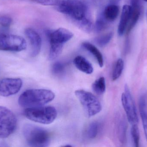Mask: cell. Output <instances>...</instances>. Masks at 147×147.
<instances>
[{"label":"cell","instance_id":"1","mask_svg":"<svg viewBox=\"0 0 147 147\" xmlns=\"http://www.w3.org/2000/svg\"><path fill=\"white\" fill-rule=\"evenodd\" d=\"M56 6L59 11L69 16L86 32L92 31V22L88 8L81 0H61Z\"/></svg>","mask_w":147,"mask_h":147},{"label":"cell","instance_id":"2","mask_svg":"<svg viewBox=\"0 0 147 147\" xmlns=\"http://www.w3.org/2000/svg\"><path fill=\"white\" fill-rule=\"evenodd\" d=\"M54 93L50 90L32 89L27 90L20 95L18 103L23 108L41 107L52 102L55 98Z\"/></svg>","mask_w":147,"mask_h":147},{"label":"cell","instance_id":"3","mask_svg":"<svg viewBox=\"0 0 147 147\" xmlns=\"http://www.w3.org/2000/svg\"><path fill=\"white\" fill-rule=\"evenodd\" d=\"M23 134L27 143L30 146L46 147L50 142L49 133L45 129L31 124L23 127Z\"/></svg>","mask_w":147,"mask_h":147},{"label":"cell","instance_id":"4","mask_svg":"<svg viewBox=\"0 0 147 147\" xmlns=\"http://www.w3.org/2000/svg\"><path fill=\"white\" fill-rule=\"evenodd\" d=\"M73 37V34L69 30L60 28L49 34L50 49L49 58L54 60L62 53L64 45Z\"/></svg>","mask_w":147,"mask_h":147},{"label":"cell","instance_id":"5","mask_svg":"<svg viewBox=\"0 0 147 147\" xmlns=\"http://www.w3.org/2000/svg\"><path fill=\"white\" fill-rule=\"evenodd\" d=\"M56 108L52 106L27 108L24 111L25 116L31 121L44 124H49L57 117Z\"/></svg>","mask_w":147,"mask_h":147},{"label":"cell","instance_id":"6","mask_svg":"<svg viewBox=\"0 0 147 147\" xmlns=\"http://www.w3.org/2000/svg\"><path fill=\"white\" fill-rule=\"evenodd\" d=\"M75 95L89 117L96 115L102 110L100 102L92 93L84 90H78L75 91Z\"/></svg>","mask_w":147,"mask_h":147},{"label":"cell","instance_id":"7","mask_svg":"<svg viewBox=\"0 0 147 147\" xmlns=\"http://www.w3.org/2000/svg\"><path fill=\"white\" fill-rule=\"evenodd\" d=\"M17 121L14 113L7 108L0 106V139H5L13 133Z\"/></svg>","mask_w":147,"mask_h":147},{"label":"cell","instance_id":"8","mask_svg":"<svg viewBox=\"0 0 147 147\" xmlns=\"http://www.w3.org/2000/svg\"><path fill=\"white\" fill-rule=\"evenodd\" d=\"M26 41L15 35L0 34V51L20 52L26 48Z\"/></svg>","mask_w":147,"mask_h":147},{"label":"cell","instance_id":"9","mask_svg":"<svg viewBox=\"0 0 147 147\" xmlns=\"http://www.w3.org/2000/svg\"><path fill=\"white\" fill-rule=\"evenodd\" d=\"M121 96V102L126 113L128 121L132 125L137 124L139 121L137 111L134 102L129 88L125 85V91Z\"/></svg>","mask_w":147,"mask_h":147},{"label":"cell","instance_id":"10","mask_svg":"<svg viewBox=\"0 0 147 147\" xmlns=\"http://www.w3.org/2000/svg\"><path fill=\"white\" fill-rule=\"evenodd\" d=\"M22 81L20 78H7L0 81V96L9 97L17 94L21 89Z\"/></svg>","mask_w":147,"mask_h":147},{"label":"cell","instance_id":"11","mask_svg":"<svg viewBox=\"0 0 147 147\" xmlns=\"http://www.w3.org/2000/svg\"><path fill=\"white\" fill-rule=\"evenodd\" d=\"M25 34L30 42L31 55L35 57L40 53L42 46V40L38 33L32 28H28L25 30Z\"/></svg>","mask_w":147,"mask_h":147},{"label":"cell","instance_id":"12","mask_svg":"<svg viewBox=\"0 0 147 147\" xmlns=\"http://www.w3.org/2000/svg\"><path fill=\"white\" fill-rule=\"evenodd\" d=\"M131 11L132 7L131 6L128 5L123 6L117 30L118 35L120 36L123 35V34L126 32L130 19Z\"/></svg>","mask_w":147,"mask_h":147},{"label":"cell","instance_id":"13","mask_svg":"<svg viewBox=\"0 0 147 147\" xmlns=\"http://www.w3.org/2000/svg\"><path fill=\"white\" fill-rule=\"evenodd\" d=\"M73 63L78 70L84 73L90 74L93 72L92 65L83 56H77L74 60Z\"/></svg>","mask_w":147,"mask_h":147},{"label":"cell","instance_id":"14","mask_svg":"<svg viewBox=\"0 0 147 147\" xmlns=\"http://www.w3.org/2000/svg\"><path fill=\"white\" fill-rule=\"evenodd\" d=\"M82 46L93 55L97 61L100 67H103L104 65L103 58L99 50L95 45L90 42H84L82 44Z\"/></svg>","mask_w":147,"mask_h":147},{"label":"cell","instance_id":"15","mask_svg":"<svg viewBox=\"0 0 147 147\" xmlns=\"http://www.w3.org/2000/svg\"><path fill=\"white\" fill-rule=\"evenodd\" d=\"M131 7H132L131 16L126 30V33L128 34L129 33L130 31L134 27L141 14L140 6Z\"/></svg>","mask_w":147,"mask_h":147},{"label":"cell","instance_id":"16","mask_svg":"<svg viewBox=\"0 0 147 147\" xmlns=\"http://www.w3.org/2000/svg\"><path fill=\"white\" fill-rule=\"evenodd\" d=\"M139 108L145 136L147 142V109L146 99L144 96H142L140 98Z\"/></svg>","mask_w":147,"mask_h":147},{"label":"cell","instance_id":"17","mask_svg":"<svg viewBox=\"0 0 147 147\" xmlns=\"http://www.w3.org/2000/svg\"><path fill=\"white\" fill-rule=\"evenodd\" d=\"M119 13L118 6L115 4H111L105 7L104 11L103 16L106 20L114 21L117 18Z\"/></svg>","mask_w":147,"mask_h":147},{"label":"cell","instance_id":"18","mask_svg":"<svg viewBox=\"0 0 147 147\" xmlns=\"http://www.w3.org/2000/svg\"><path fill=\"white\" fill-rule=\"evenodd\" d=\"M127 122L124 118H122L118 123L117 127L118 138L122 144L127 142Z\"/></svg>","mask_w":147,"mask_h":147},{"label":"cell","instance_id":"19","mask_svg":"<svg viewBox=\"0 0 147 147\" xmlns=\"http://www.w3.org/2000/svg\"><path fill=\"white\" fill-rule=\"evenodd\" d=\"M93 91L98 95H101L105 92L106 90V83L105 79L101 77L97 79L92 85Z\"/></svg>","mask_w":147,"mask_h":147},{"label":"cell","instance_id":"20","mask_svg":"<svg viewBox=\"0 0 147 147\" xmlns=\"http://www.w3.org/2000/svg\"><path fill=\"white\" fill-rule=\"evenodd\" d=\"M124 68V62L122 59L120 58L116 62L112 73L113 81L117 80L121 75Z\"/></svg>","mask_w":147,"mask_h":147},{"label":"cell","instance_id":"21","mask_svg":"<svg viewBox=\"0 0 147 147\" xmlns=\"http://www.w3.org/2000/svg\"><path fill=\"white\" fill-rule=\"evenodd\" d=\"M113 36L112 33H109L102 36H99L95 39L96 43L100 47L106 45L110 41Z\"/></svg>","mask_w":147,"mask_h":147},{"label":"cell","instance_id":"22","mask_svg":"<svg viewBox=\"0 0 147 147\" xmlns=\"http://www.w3.org/2000/svg\"><path fill=\"white\" fill-rule=\"evenodd\" d=\"M99 125L97 122H93L89 125L87 130V135L90 139H93L96 137L98 133Z\"/></svg>","mask_w":147,"mask_h":147},{"label":"cell","instance_id":"23","mask_svg":"<svg viewBox=\"0 0 147 147\" xmlns=\"http://www.w3.org/2000/svg\"><path fill=\"white\" fill-rule=\"evenodd\" d=\"M131 135L135 146L139 147L140 140V131L137 124L132 125L131 129Z\"/></svg>","mask_w":147,"mask_h":147},{"label":"cell","instance_id":"24","mask_svg":"<svg viewBox=\"0 0 147 147\" xmlns=\"http://www.w3.org/2000/svg\"><path fill=\"white\" fill-rule=\"evenodd\" d=\"M52 69L53 72L54 74L59 75L63 72L65 66L61 62H57L53 64Z\"/></svg>","mask_w":147,"mask_h":147},{"label":"cell","instance_id":"25","mask_svg":"<svg viewBox=\"0 0 147 147\" xmlns=\"http://www.w3.org/2000/svg\"><path fill=\"white\" fill-rule=\"evenodd\" d=\"M105 18L103 15L98 18L96 23V28L97 32L102 31L105 28L106 26Z\"/></svg>","mask_w":147,"mask_h":147},{"label":"cell","instance_id":"26","mask_svg":"<svg viewBox=\"0 0 147 147\" xmlns=\"http://www.w3.org/2000/svg\"><path fill=\"white\" fill-rule=\"evenodd\" d=\"M12 18L6 16H0V25L5 28L9 27L12 23Z\"/></svg>","mask_w":147,"mask_h":147},{"label":"cell","instance_id":"27","mask_svg":"<svg viewBox=\"0 0 147 147\" xmlns=\"http://www.w3.org/2000/svg\"><path fill=\"white\" fill-rule=\"evenodd\" d=\"M33 1L45 6H56L61 0H32Z\"/></svg>","mask_w":147,"mask_h":147},{"label":"cell","instance_id":"28","mask_svg":"<svg viewBox=\"0 0 147 147\" xmlns=\"http://www.w3.org/2000/svg\"><path fill=\"white\" fill-rule=\"evenodd\" d=\"M131 6H140V0H130Z\"/></svg>","mask_w":147,"mask_h":147},{"label":"cell","instance_id":"29","mask_svg":"<svg viewBox=\"0 0 147 147\" xmlns=\"http://www.w3.org/2000/svg\"><path fill=\"white\" fill-rule=\"evenodd\" d=\"M144 1H145L146 2H147V0H144Z\"/></svg>","mask_w":147,"mask_h":147},{"label":"cell","instance_id":"30","mask_svg":"<svg viewBox=\"0 0 147 147\" xmlns=\"http://www.w3.org/2000/svg\"></svg>","mask_w":147,"mask_h":147}]
</instances>
